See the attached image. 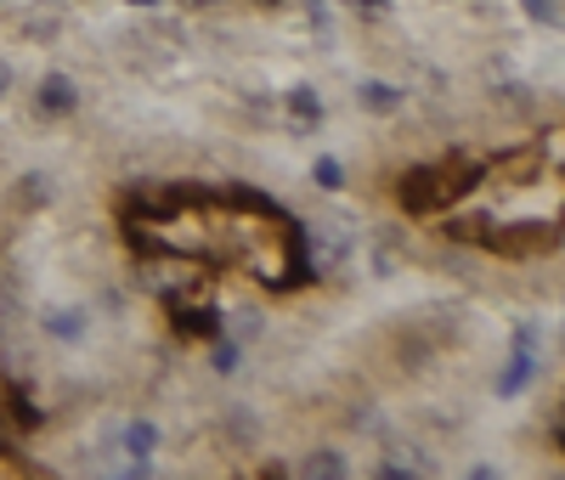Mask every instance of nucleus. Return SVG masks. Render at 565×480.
Masks as SVG:
<instances>
[{"label": "nucleus", "mask_w": 565, "mask_h": 480, "mask_svg": "<svg viewBox=\"0 0 565 480\" xmlns=\"http://www.w3.org/2000/svg\"><path fill=\"white\" fill-rule=\"evenodd\" d=\"M40 328L52 333V340H63V345H79L85 328H90V311H79V306H52V311L40 317Z\"/></svg>", "instance_id": "nucleus-13"}, {"label": "nucleus", "mask_w": 565, "mask_h": 480, "mask_svg": "<svg viewBox=\"0 0 565 480\" xmlns=\"http://www.w3.org/2000/svg\"><path fill=\"white\" fill-rule=\"evenodd\" d=\"M136 282L148 288V295H159V300H181L186 288L199 282V266L181 260V255H159V260H148V266L136 271Z\"/></svg>", "instance_id": "nucleus-5"}, {"label": "nucleus", "mask_w": 565, "mask_h": 480, "mask_svg": "<svg viewBox=\"0 0 565 480\" xmlns=\"http://www.w3.org/2000/svg\"><path fill=\"white\" fill-rule=\"evenodd\" d=\"M351 429H380V413H373V402H362V407L351 413Z\"/></svg>", "instance_id": "nucleus-25"}, {"label": "nucleus", "mask_w": 565, "mask_h": 480, "mask_svg": "<svg viewBox=\"0 0 565 480\" xmlns=\"http://www.w3.org/2000/svg\"><path fill=\"white\" fill-rule=\"evenodd\" d=\"M221 333H226V340H238V345L249 351V345L260 340V333H266V317H260L255 306H244V311H232V317L221 311Z\"/></svg>", "instance_id": "nucleus-17"}, {"label": "nucleus", "mask_w": 565, "mask_h": 480, "mask_svg": "<svg viewBox=\"0 0 565 480\" xmlns=\"http://www.w3.org/2000/svg\"><path fill=\"white\" fill-rule=\"evenodd\" d=\"M159 452V424L153 418H130L119 429V458H153Z\"/></svg>", "instance_id": "nucleus-16"}, {"label": "nucleus", "mask_w": 565, "mask_h": 480, "mask_svg": "<svg viewBox=\"0 0 565 480\" xmlns=\"http://www.w3.org/2000/svg\"><path fill=\"white\" fill-rule=\"evenodd\" d=\"M170 322H175V333H186V340H215V333H221V311L215 306L170 300Z\"/></svg>", "instance_id": "nucleus-10"}, {"label": "nucleus", "mask_w": 565, "mask_h": 480, "mask_svg": "<svg viewBox=\"0 0 565 480\" xmlns=\"http://www.w3.org/2000/svg\"><path fill=\"white\" fill-rule=\"evenodd\" d=\"M402 260H407V249L396 244V237L391 232H373V277H396Z\"/></svg>", "instance_id": "nucleus-18"}, {"label": "nucleus", "mask_w": 565, "mask_h": 480, "mask_svg": "<svg viewBox=\"0 0 565 480\" xmlns=\"http://www.w3.org/2000/svg\"><path fill=\"white\" fill-rule=\"evenodd\" d=\"M74 108H79V85H74L63 68L40 74V85H34V114H40V119H68Z\"/></svg>", "instance_id": "nucleus-6"}, {"label": "nucleus", "mask_w": 565, "mask_h": 480, "mask_svg": "<svg viewBox=\"0 0 565 480\" xmlns=\"http://www.w3.org/2000/svg\"><path fill=\"white\" fill-rule=\"evenodd\" d=\"M311 181H317L322 192H340V186H345V164H340L334 153H322V159L311 164Z\"/></svg>", "instance_id": "nucleus-21"}, {"label": "nucleus", "mask_w": 565, "mask_h": 480, "mask_svg": "<svg viewBox=\"0 0 565 480\" xmlns=\"http://www.w3.org/2000/svg\"><path fill=\"white\" fill-rule=\"evenodd\" d=\"M476 181H481V164L463 159V153H458V159H441V164H418V170L402 175L396 204H402L407 215H441V210L458 204Z\"/></svg>", "instance_id": "nucleus-1"}, {"label": "nucleus", "mask_w": 565, "mask_h": 480, "mask_svg": "<svg viewBox=\"0 0 565 480\" xmlns=\"http://www.w3.org/2000/svg\"><path fill=\"white\" fill-rule=\"evenodd\" d=\"M221 436H226V447H244V452H249V447L260 441V418H255V407H244V402H238V407H226V413H221Z\"/></svg>", "instance_id": "nucleus-14"}, {"label": "nucleus", "mask_w": 565, "mask_h": 480, "mask_svg": "<svg viewBox=\"0 0 565 480\" xmlns=\"http://www.w3.org/2000/svg\"><path fill=\"white\" fill-rule=\"evenodd\" d=\"M175 7H181V12H215L221 0H175Z\"/></svg>", "instance_id": "nucleus-26"}, {"label": "nucleus", "mask_w": 565, "mask_h": 480, "mask_svg": "<svg viewBox=\"0 0 565 480\" xmlns=\"http://www.w3.org/2000/svg\"><path fill=\"white\" fill-rule=\"evenodd\" d=\"M12 204L18 210H52L57 204V175L52 170H29V175H18V186H12Z\"/></svg>", "instance_id": "nucleus-11"}, {"label": "nucleus", "mask_w": 565, "mask_h": 480, "mask_svg": "<svg viewBox=\"0 0 565 480\" xmlns=\"http://www.w3.org/2000/svg\"><path fill=\"white\" fill-rule=\"evenodd\" d=\"M7 85H12V74H7V68H0V96H7Z\"/></svg>", "instance_id": "nucleus-28"}, {"label": "nucleus", "mask_w": 565, "mask_h": 480, "mask_svg": "<svg viewBox=\"0 0 565 480\" xmlns=\"http://www.w3.org/2000/svg\"><path fill=\"white\" fill-rule=\"evenodd\" d=\"M255 7H266V12H271V7H282V0H255Z\"/></svg>", "instance_id": "nucleus-29"}, {"label": "nucleus", "mask_w": 565, "mask_h": 480, "mask_svg": "<svg viewBox=\"0 0 565 480\" xmlns=\"http://www.w3.org/2000/svg\"><path fill=\"white\" fill-rule=\"evenodd\" d=\"M295 249H300V271L306 277H334L351 260V249H356V232L340 215H317V221L295 226Z\"/></svg>", "instance_id": "nucleus-2"}, {"label": "nucleus", "mask_w": 565, "mask_h": 480, "mask_svg": "<svg viewBox=\"0 0 565 480\" xmlns=\"http://www.w3.org/2000/svg\"><path fill=\"white\" fill-rule=\"evenodd\" d=\"M345 7H351L356 18H367V23H373V18H391V0H345Z\"/></svg>", "instance_id": "nucleus-24"}, {"label": "nucleus", "mask_w": 565, "mask_h": 480, "mask_svg": "<svg viewBox=\"0 0 565 480\" xmlns=\"http://www.w3.org/2000/svg\"><path fill=\"white\" fill-rule=\"evenodd\" d=\"M402 103H407V90L396 79H356V108L362 114L391 119V114H402Z\"/></svg>", "instance_id": "nucleus-8"}, {"label": "nucleus", "mask_w": 565, "mask_h": 480, "mask_svg": "<svg viewBox=\"0 0 565 480\" xmlns=\"http://www.w3.org/2000/svg\"><path fill=\"white\" fill-rule=\"evenodd\" d=\"M289 474H306V480H345V474H351V458H345L340 447H311Z\"/></svg>", "instance_id": "nucleus-12"}, {"label": "nucleus", "mask_w": 565, "mask_h": 480, "mask_svg": "<svg viewBox=\"0 0 565 480\" xmlns=\"http://www.w3.org/2000/svg\"><path fill=\"white\" fill-rule=\"evenodd\" d=\"M559 244V226L554 221H514V226H487L481 249H498V255H543Z\"/></svg>", "instance_id": "nucleus-4"}, {"label": "nucleus", "mask_w": 565, "mask_h": 480, "mask_svg": "<svg viewBox=\"0 0 565 480\" xmlns=\"http://www.w3.org/2000/svg\"><path fill=\"white\" fill-rule=\"evenodd\" d=\"M210 367H215L221 378H232V373H244V345H238V340H226V333H215V351H210Z\"/></svg>", "instance_id": "nucleus-20"}, {"label": "nucleus", "mask_w": 565, "mask_h": 480, "mask_svg": "<svg viewBox=\"0 0 565 480\" xmlns=\"http://www.w3.org/2000/svg\"><path fill=\"white\" fill-rule=\"evenodd\" d=\"M514 7H521L526 23H537V29H559V0H514Z\"/></svg>", "instance_id": "nucleus-23"}, {"label": "nucleus", "mask_w": 565, "mask_h": 480, "mask_svg": "<svg viewBox=\"0 0 565 480\" xmlns=\"http://www.w3.org/2000/svg\"><path fill=\"white\" fill-rule=\"evenodd\" d=\"M23 322V282L12 271H0V333Z\"/></svg>", "instance_id": "nucleus-19"}, {"label": "nucleus", "mask_w": 565, "mask_h": 480, "mask_svg": "<svg viewBox=\"0 0 565 480\" xmlns=\"http://www.w3.org/2000/svg\"><path fill=\"white\" fill-rule=\"evenodd\" d=\"M282 108H289V125H295L300 136H311V130L322 125V114H328V108H322V90H317V85H306V79L282 90Z\"/></svg>", "instance_id": "nucleus-9"}, {"label": "nucleus", "mask_w": 565, "mask_h": 480, "mask_svg": "<svg viewBox=\"0 0 565 480\" xmlns=\"http://www.w3.org/2000/svg\"><path fill=\"white\" fill-rule=\"evenodd\" d=\"M23 362H29V351L12 340V328H7V333H0V378H18Z\"/></svg>", "instance_id": "nucleus-22"}, {"label": "nucleus", "mask_w": 565, "mask_h": 480, "mask_svg": "<svg viewBox=\"0 0 565 480\" xmlns=\"http://www.w3.org/2000/svg\"><path fill=\"white\" fill-rule=\"evenodd\" d=\"M380 474H391V480H424V474H436V458L424 452L418 441H391L385 458H380Z\"/></svg>", "instance_id": "nucleus-7"}, {"label": "nucleus", "mask_w": 565, "mask_h": 480, "mask_svg": "<svg viewBox=\"0 0 565 480\" xmlns=\"http://www.w3.org/2000/svg\"><path fill=\"white\" fill-rule=\"evenodd\" d=\"M125 7H136V12H153V7H159V0H125Z\"/></svg>", "instance_id": "nucleus-27"}, {"label": "nucleus", "mask_w": 565, "mask_h": 480, "mask_svg": "<svg viewBox=\"0 0 565 480\" xmlns=\"http://www.w3.org/2000/svg\"><path fill=\"white\" fill-rule=\"evenodd\" d=\"M492 175H503L509 186H532L543 175V148H521V153H509L492 164Z\"/></svg>", "instance_id": "nucleus-15"}, {"label": "nucleus", "mask_w": 565, "mask_h": 480, "mask_svg": "<svg viewBox=\"0 0 565 480\" xmlns=\"http://www.w3.org/2000/svg\"><path fill=\"white\" fill-rule=\"evenodd\" d=\"M68 18H74L68 0H29V7H18L12 29H18L23 45H57L68 34Z\"/></svg>", "instance_id": "nucleus-3"}]
</instances>
